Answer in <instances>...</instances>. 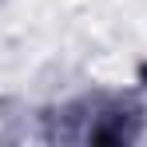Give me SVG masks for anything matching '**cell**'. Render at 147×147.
<instances>
[{
  "label": "cell",
  "instance_id": "1",
  "mask_svg": "<svg viewBox=\"0 0 147 147\" xmlns=\"http://www.w3.org/2000/svg\"><path fill=\"white\" fill-rule=\"evenodd\" d=\"M135 135H139V111L123 107L119 99L84 103V127L72 131V139H84V143H127Z\"/></svg>",
  "mask_w": 147,
  "mask_h": 147
}]
</instances>
